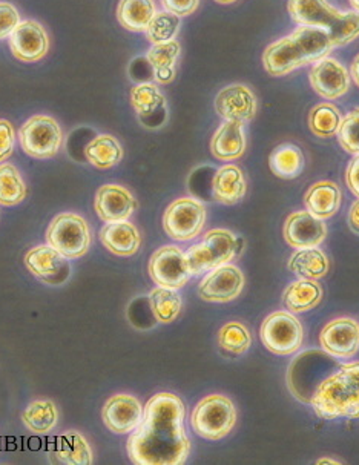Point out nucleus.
Masks as SVG:
<instances>
[{"instance_id": "obj_41", "label": "nucleus", "mask_w": 359, "mask_h": 465, "mask_svg": "<svg viewBox=\"0 0 359 465\" xmlns=\"http://www.w3.org/2000/svg\"><path fill=\"white\" fill-rule=\"evenodd\" d=\"M163 11H167L177 17H187L194 15L200 6V0H160Z\"/></svg>"}, {"instance_id": "obj_19", "label": "nucleus", "mask_w": 359, "mask_h": 465, "mask_svg": "<svg viewBox=\"0 0 359 465\" xmlns=\"http://www.w3.org/2000/svg\"><path fill=\"white\" fill-rule=\"evenodd\" d=\"M143 411L145 407L135 396L120 393L111 396L106 401L102 411V418L109 431L125 435L137 429L143 418Z\"/></svg>"}, {"instance_id": "obj_47", "label": "nucleus", "mask_w": 359, "mask_h": 465, "mask_svg": "<svg viewBox=\"0 0 359 465\" xmlns=\"http://www.w3.org/2000/svg\"><path fill=\"white\" fill-rule=\"evenodd\" d=\"M214 2H217L220 5H231V4H234L236 0H214Z\"/></svg>"}, {"instance_id": "obj_46", "label": "nucleus", "mask_w": 359, "mask_h": 465, "mask_svg": "<svg viewBox=\"0 0 359 465\" xmlns=\"http://www.w3.org/2000/svg\"><path fill=\"white\" fill-rule=\"evenodd\" d=\"M316 464L323 465V464H341V460H330V458H323V460H316Z\"/></svg>"}, {"instance_id": "obj_40", "label": "nucleus", "mask_w": 359, "mask_h": 465, "mask_svg": "<svg viewBox=\"0 0 359 465\" xmlns=\"http://www.w3.org/2000/svg\"><path fill=\"white\" fill-rule=\"evenodd\" d=\"M20 22L22 20L17 8L8 2H0V40L10 39Z\"/></svg>"}, {"instance_id": "obj_27", "label": "nucleus", "mask_w": 359, "mask_h": 465, "mask_svg": "<svg viewBox=\"0 0 359 465\" xmlns=\"http://www.w3.org/2000/svg\"><path fill=\"white\" fill-rule=\"evenodd\" d=\"M323 287L316 280H296L285 287L283 292V304L292 313L309 312L323 300Z\"/></svg>"}, {"instance_id": "obj_32", "label": "nucleus", "mask_w": 359, "mask_h": 465, "mask_svg": "<svg viewBox=\"0 0 359 465\" xmlns=\"http://www.w3.org/2000/svg\"><path fill=\"white\" fill-rule=\"evenodd\" d=\"M269 168L280 179H296L304 168V155L296 144H280L269 155Z\"/></svg>"}, {"instance_id": "obj_14", "label": "nucleus", "mask_w": 359, "mask_h": 465, "mask_svg": "<svg viewBox=\"0 0 359 465\" xmlns=\"http://www.w3.org/2000/svg\"><path fill=\"white\" fill-rule=\"evenodd\" d=\"M68 260L50 244H40L26 252L25 266L45 284L62 286L71 277Z\"/></svg>"}, {"instance_id": "obj_8", "label": "nucleus", "mask_w": 359, "mask_h": 465, "mask_svg": "<svg viewBox=\"0 0 359 465\" xmlns=\"http://www.w3.org/2000/svg\"><path fill=\"white\" fill-rule=\"evenodd\" d=\"M260 337L267 351L280 357H287L300 351L304 331L294 313L278 311L263 322Z\"/></svg>"}, {"instance_id": "obj_25", "label": "nucleus", "mask_w": 359, "mask_h": 465, "mask_svg": "<svg viewBox=\"0 0 359 465\" xmlns=\"http://www.w3.org/2000/svg\"><path fill=\"white\" fill-rule=\"evenodd\" d=\"M341 198L340 186L329 180H323L307 189L304 195L305 209L314 217L327 220L340 211Z\"/></svg>"}, {"instance_id": "obj_10", "label": "nucleus", "mask_w": 359, "mask_h": 465, "mask_svg": "<svg viewBox=\"0 0 359 465\" xmlns=\"http://www.w3.org/2000/svg\"><path fill=\"white\" fill-rule=\"evenodd\" d=\"M206 223V208L194 197H183L167 206L163 229L175 242H191L202 233Z\"/></svg>"}, {"instance_id": "obj_9", "label": "nucleus", "mask_w": 359, "mask_h": 465, "mask_svg": "<svg viewBox=\"0 0 359 465\" xmlns=\"http://www.w3.org/2000/svg\"><path fill=\"white\" fill-rule=\"evenodd\" d=\"M46 242L69 260L84 257L91 246L88 223L75 213H60L46 231Z\"/></svg>"}, {"instance_id": "obj_45", "label": "nucleus", "mask_w": 359, "mask_h": 465, "mask_svg": "<svg viewBox=\"0 0 359 465\" xmlns=\"http://www.w3.org/2000/svg\"><path fill=\"white\" fill-rule=\"evenodd\" d=\"M350 77L354 79V84L359 88V54L354 57L350 64Z\"/></svg>"}, {"instance_id": "obj_13", "label": "nucleus", "mask_w": 359, "mask_h": 465, "mask_svg": "<svg viewBox=\"0 0 359 465\" xmlns=\"http://www.w3.org/2000/svg\"><path fill=\"white\" fill-rule=\"evenodd\" d=\"M11 54L24 64H35L50 51V37L35 20H22L8 39Z\"/></svg>"}, {"instance_id": "obj_42", "label": "nucleus", "mask_w": 359, "mask_h": 465, "mask_svg": "<svg viewBox=\"0 0 359 465\" xmlns=\"http://www.w3.org/2000/svg\"><path fill=\"white\" fill-rule=\"evenodd\" d=\"M15 133L8 120H0V162H5L15 151Z\"/></svg>"}, {"instance_id": "obj_15", "label": "nucleus", "mask_w": 359, "mask_h": 465, "mask_svg": "<svg viewBox=\"0 0 359 465\" xmlns=\"http://www.w3.org/2000/svg\"><path fill=\"white\" fill-rule=\"evenodd\" d=\"M310 84L325 100H338L350 90V73L344 64L325 55L310 68Z\"/></svg>"}, {"instance_id": "obj_5", "label": "nucleus", "mask_w": 359, "mask_h": 465, "mask_svg": "<svg viewBox=\"0 0 359 465\" xmlns=\"http://www.w3.org/2000/svg\"><path fill=\"white\" fill-rule=\"evenodd\" d=\"M238 237L227 229H212L203 242L194 244L184 252L186 268L191 277L209 272L212 269L231 262L238 253Z\"/></svg>"}, {"instance_id": "obj_44", "label": "nucleus", "mask_w": 359, "mask_h": 465, "mask_svg": "<svg viewBox=\"0 0 359 465\" xmlns=\"http://www.w3.org/2000/svg\"><path fill=\"white\" fill-rule=\"evenodd\" d=\"M349 226L354 233L359 235V200L352 204L349 211Z\"/></svg>"}, {"instance_id": "obj_18", "label": "nucleus", "mask_w": 359, "mask_h": 465, "mask_svg": "<svg viewBox=\"0 0 359 465\" xmlns=\"http://www.w3.org/2000/svg\"><path fill=\"white\" fill-rule=\"evenodd\" d=\"M284 240L291 248H318L327 237L324 220L314 217L309 211H298L285 218Z\"/></svg>"}, {"instance_id": "obj_20", "label": "nucleus", "mask_w": 359, "mask_h": 465, "mask_svg": "<svg viewBox=\"0 0 359 465\" xmlns=\"http://www.w3.org/2000/svg\"><path fill=\"white\" fill-rule=\"evenodd\" d=\"M95 213L105 223L129 220L137 209V200L133 193L120 184H105L95 193Z\"/></svg>"}, {"instance_id": "obj_26", "label": "nucleus", "mask_w": 359, "mask_h": 465, "mask_svg": "<svg viewBox=\"0 0 359 465\" xmlns=\"http://www.w3.org/2000/svg\"><path fill=\"white\" fill-rule=\"evenodd\" d=\"M182 54V46L177 40L166 44H157L149 48L146 60L153 68V77L155 84H169L177 74V62Z\"/></svg>"}, {"instance_id": "obj_35", "label": "nucleus", "mask_w": 359, "mask_h": 465, "mask_svg": "<svg viewBox=\"0 0 359 465\" xmlns=\"http://www.w3.org/2000/svg\"><path fill=\"white\" fill-rule=\"evenodd\" d=\"M341 122H343V114H341L340 109L329 102L316 104L310 111V131L321 139H329V137L338 134Z\"/></svg>"}, {"instance_id": "obj_38", "label": "nucleus", "mask_w": 359, "mask_h": 465, "mask_svg": "<svg viewBox=\"0 0 359 465\" xmlns=\"http://www.w3.org/2000/svg\"><path fill=\"white\" fill-rule=\"evenodd\" d=\"M180 26H182L180 17L171 15L167 11H157V15H154V19L149 24L148 30L145 31V35L153 45L166 44V42L175 40Z\"/></svg>"}, {"instance_id": "obj_17", "label": "nucleus", "mask_w": 359, "mask_h": 465, "mask_svg": "<svg viewBox=\"0 0 359 465\" xmlns=\"http://www.w3.org/2000/svg\"><path fill=\"white\" fill-rule=\"evenodd\" d=\"M215 111L223 120L247 124L256 115L258 100L246 84H229L215 97Z\"/></svg>"}, {"instance_id": "obj_1", "label": "nucleus", "mask_w": 359, "mask_h": 465, "mask_svg": "<svg viewBox=\"0 0 359 465\" xmlns=\"http://www.w3.org/2000/svg\"><path fill=\"white\" fill-rule=\"evenodd\" d=\"M186 409L174 393L154 395L143 411L135 430L131 431L126 450L137 465H182L191 453V440L184 429Z\"/></svg>"}, {"instance_id": "obj_43", "label": "nucleus", "mask_w": 359, "mask_h": 465, "mask_svg": "<svg viewBox=\"0 0 359 465\" xmlns=\"http://www.w3.org/2000/svg\"><path fill=\"white\" fill-rule=\"evenodd\" d=\"M345 183L354 197L359 198V153L350 160L349 166L345 169Z\"/></svg>"}, {"instance_id": "obj_39", "label": "nucleus", "mask_w": 359, "mask_h": 465, "mask_svg": "<svg viewBox=\"0 0 359 465\" xmlns=\"http://www.w3.org/2000/svg\"><path fill=\"white\" fill-rule=\"evenodd\" d=\"M338 142L345 153H359V108L350 111L349 114L343 117L340 129H338Z\"/></svg>"}, {"instance_id": "obj_2", "label": "nucleus", "mask_w": 359, "mask_h": 465, "mask_svg": "<svg viewBox=\"0 0 359 465\" xmlns=\"http://www.w3.org/2000/svg\"><path fill=\"white\" fill-rule=\"evenodd\" d=\"M334 50L329 35L314 26H298L267 46L263 53V66L274 77L289 75L305 64H315Z\"/></svg>"}, {"instance_id": "obj_30", "label": "nucleus", "mask_w": 359, "mask_h": 465, "mask_svg": "<svg viewBox=\"0 0 359 465\" xmlns=\"http://www.w3.org/2000/svg\"><path fill=\"white\" fill-rule=\"evenodd\" d=\"M287 268L298 278L320 280L329 272V260L318 248L296 249L287 262Z\"/></svg>"}, {"instance_id": "obj_3", "label": "nucleus", "mask_w": 359, "mask_h": 465, "mask_svg": "<svg viewBox=\"0 0 359 465\" xmlns=\"http://www.w3.org/2000/svg\"><path fill=\"white\" fill-rule=\"evenodd\" d=\"M321 420L359 418V361L347 362L316 387L309 402Z\"/></svg>"}, {"instance_id": "obj_36", "label": "nucleus", "mask_w": 359, "mask_h": 465, "mask_svg": "<svg viewBox=\"0 0 359 465\" xmlns=\"http://www.w3.org/2000/svg\"><path fill=\"white\" fill-rule=\"evenodd\" d=\"M26 197V186L15 164H0V204L15 206Z\"/></svg>"}, {"instance_id": "obj_37", "label": "nucleus", "mask_w": 359, "mask_h": 465, "mask_svg": "<svg viewBox=\"0 0 359 465\" xmlns=\"http://www.w3.org/2000/svg\"><path fill=\"white\" fill-rule=\"evenodd\" d=\"M218 344L223 351L234 353V355H243L251 349V331L243 322H227L218 331Z\"/></svg>"}, {"instance_id": "obj_4", "label": "nucleus", "mask_w": 359, "mask_h": 465, "mask_svg": "<svg viewBox=\"0 0 359 465\" xmlns=\"http://www.w3.org/2000/svg\"><path fill=\"white\" fill-rule=\"evenodd\" d=\"M287 11L298 25L324 30L334 48L359 37V13L338 10L327 0H289Z\"/></svg>"}, {"instance_id": "obj_34", "label": "nucleus", "mask_w": 359, "mask_h": 465, "mask_svg": "<svg viewBox=\"0 0 359 465\" xmlns=\"http://www.w3.org/2000/svg\"><path fill=\"white\" fill-rule=\"evenodd\" d=\"M149 304H151L154 317L162 324L175 322L180 312H182V297L177 292V289L155 287L149 293Z\"/></svg>"}, {"instance_id": "obj_33", "label": "nucleus", "mask_w": 359, "mask_h": 465, "mask_svg": "<svg viewBox=\"0 0 359 465\" xmlns=\"http://www.w3.org/2000/svg\"><path fill=\"white\" fill-rule=\"evenodd\" d=\"M22 420L26 429L39 435H46L48 431L53 430L57 422H59V411L55 402L50 400H39V401L31 402L26 407Z\"/></svg>"}, {"instance_id": "obj_23", "label": "nucleus", "mask_w": 359, "mask_h": 465, "mask_svg": "<svg viewBox=\"0 0 359 465\" xmlns=\"http://www.w3.org/2000/svg\"><path fill=\"white\" fill-rule=\"evenodd\" d=\"M100 242L109 252L117 257H133L140 249L142 237L138 229L129 223L128 220H125L105 224L100 231Z\"/></svg>"}, {"instance_id": "obj_48", "label": "nucleus", "mask_w": 359, "mask_h": 465, "mask_svg": "<svg viewBox=\"0 0 359 465\" xmlns=\"http://www.w3.org/2000/svg\"><path fill=\"white\" fill-rule=\"evenodd\" d=\"M350 5H352V8H354V11H356V13H359V0H349Z\"/></svg>"}, {"instance_id": "obj_21", "label": "nucleus", "mask_w": 359, "mask_h": 465, "mask_svg": "<svg viewBox=\"0 0 359 465\" xmlns=\"http://www.w3.org/2000/svg\"><path fill=\"white\" fill-rule=\"evenodd\" d=\"M131 104L137 113L138 119L148 128H160V115L166 117V99L157 84L142 82L131 90Z\"/></svg>"}, {"instance_id": "obj_6", "label": "nucleus", "mask_w": 359, "mask_h": 465, "mask_svg": "<svg viewBox=\"0 0 359 465\" xmlns=\"http://www.w3.org/2000/svg\"><path fill=\"white\" fill-rule=\"evenodd\" d=\"M236 409L224 395H209L198 402L191 415V426L204 440H218L235 427Z\"/></svg>"}, {"instance_id": "obj_7", "label": "nucleus", "mask_w": 359, "mask_h": 465, "mask_svg": "<svg viewBox=\"0 0 359 465\" xmlns=\"http://www.w3.org/2000/svg\"><path fill=\"white\" fill-rule=\"evenodd\" d=\"M19 142L33 159H53L64 144V133L50 115H35L20 128Z\"/></svg>"}, {"instance_id": "obj_31", "label": "nucleus", "mask_w": 359, "mask_h": 465, "mask_svg": "<svg viewBox=\"0 0 359 465\" xmlns=\"http://www.w3.org/2000/svg\"><path fill=\"white\" fill-rule=\"evenodd\" d=\"M85 157L94 168H114L124 160V148L113 135H97L86 144Z\"/></svg>"}, {"instance_id": "obj_12", "label": "nucleus", "mask_w": 359, "mask_h": 465, "mask_svg": "<svg viewBox=\"0 0 359 465\" xmlns=\"http://www.w3.org/2000/svg\"><path fill=\"white\" fill-rule=\"evenodd\" d=\"M244 273L234 264L212 269L198 286V295L207 302H229L240 297L244 289Z\"/></svg>"}, {"instance_id": "obj_16", "label": "nucleus", "mask_w": 359, "mask_h": 465, "mask_svg": "<svg viewBox=\"0 0 359 465\" xmlns=\"http://www.w3.org/2000/svg\"><path fill=\"white\" fill-rule=\"evenodd\" d=\"M320 346L329 357L352 358L359 351V324L354 318H334L320 333Z\"/></svg>"}, {"instance_id": "obj_22", "label": "nucleus", "mask_w": 359, "mask_h": 465, "mask_svg": "<svg viewBox=\"0 0 359 465\" xmlns=\"http://www.w3.org/2000/svg\"><path fill=\"white\" fill-rule=\"evenodd\" d=\"M242 122L224 120L220 128L212 135L211 153L222 162H234L242 159L246 151V129Z\"/></svg>"}, {"instance_id": "obj_11", "label": "nucleus", "mask_w": 359, "mask_h": 465, "mask_svg": "<svg viewBox=\"0 0 359 465\" xmlns=\"http://www.w3.org/2000/svg\"><path fill=\"white\" fill-rule=\"evenodd\" d=\"M149 275L160 287L182 289L191 280L184 262V252L178 246L167 244L158 248L149 260Z\"/></svg>"}, {"instance_id": "obj_24", "label": "nucleus", "mask_w": 359, "mask_h": 465, "mask_svg": "<svg viewBox=\"0 0 359 465\" xmlns=\"http://www.w3.org/2000/svg\"><path fill=\"white\" fill-rule=\"evenodd\" d=\"M246 193V177L236 164H224L212 179V193L218 203H240Z\"/></svg>"}, {"instance_id": "obj_28", "label": "nucleus", "mask_w": 359, "mask_h": 465, "mask_svg": "<svg viewBox=\"0 0 359 465\" xmlns=\"http://www.w3.org/2000/svg\"><path fill=\"white\" fill-rule=\"evenodd\" d=\"M157 15L154 0H120L117 6V20L125 30L131 33H145L151 20Z\"/></svg>"}, {"instance_id": "obj_29", "label": "nucleus", "mask_w": 359, "mask_h": 465, "mask_svg": "<svg viewBox=\"0 0 359 465\" xmlns=\"http://www.w3.org/2000/svg\"><path fill=\"white\" fill-rule=\"evenodd\" d=\"M55 455L59 462L66 465H91L94 460L93 449L77 430L65 431L57 438Z\"/></svg>"}]
</instances>
